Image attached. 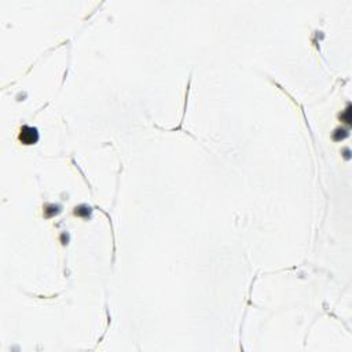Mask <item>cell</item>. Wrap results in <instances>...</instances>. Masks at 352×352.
<instances>
[{"mask_svg": "<svg viewBox=\"0 0 352 352\" xmlns=\"http://www.w3.org/2000/svg\"><path fill=\"white\" fill-rule=\"evenodd\" d=\"M18 138H20V140L23 145H35L39 140V132H37L36 128L25 125V127H22Z\"/></svg>", "mask_w": 352, "mask_h": 352, "instance_id": "obj_1", "label": "cell"}]
</instances>
